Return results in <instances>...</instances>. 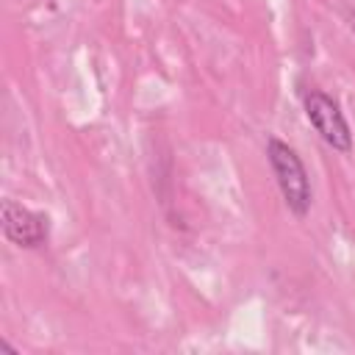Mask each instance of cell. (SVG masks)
<instances>
[{"label": "cell", "mask_w": 355, "mask_h": 355, "mask_svg": "<svg viewBox=\"0 0 355 355\" xmlns=\"http://www.w3.org/2000/svg\"><path fill=\"white\" fill-rule=\"evenodd\" d=\"M266 158H269L272 175L277 180V189H280L288 211L294 216H305L313 202V189H311V178H308L302 158L297 155V150L291 144H286L280 139L266 141Z\"/></svg>", "instance_id": "cell-1"}, {"label": "cell", "mask_w": 355, "mask_h": 355, "mask_svg": "<svg viewBox=\"0 0 355 355\" xmlns=\"http://www.w3.org/2000/svg\"><path fill=\"white\" fill-rule=\"evenodd\" d=\"M302 108H305V116L308 122L313 125V130L324 139V144H330L333 150L338 153H349L352 150V130H349V122L341 111V105L319 92V89H311L305 97H302Z\"/></svg>", "instance_id": "cell-2"}, {"label": "cell", "mask_w": 355, "mask_h": 355, "mask_svg": "<svg viewBox=\"0 0 355 355\" xmlns=\"http://www.w3.org/2000/svg\"><path fill=\"white\" fill-rule=\"evenodd\" d=\"M0 225H3V236L22 250H36L50 236V219L11 197H6L0 205Z\"/></svg>", "instance_id": "cell-3"}]
</instances>
